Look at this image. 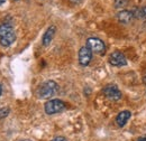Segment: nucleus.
Masks as SVG:
<instances>
[{
	"label": "nucleus",
	"instance_id": "nucleus-1",
	"mask_svg": "<svg viewBox=\"0 0 146 141\" xmlns=\"http://www.w3.org/2000/svg\"><path fill=\"white\" fill-rule=\"evenodd\" d=\"M16 39V34L11 25L1 24L0 25V44L5 47L10 46Z\"/></svg>",
	"mask_w": 146,
	"mask_h": 141
},
{
	"label": "nucleus",
	"instance_id": "nucleus-2",
	"mask_svg": "<svg viewBox=\"0 0 146 141\" xmlns=\"http://www.w3.org/2000/svg\"><path fill=\"white\" fill-rule=\"evenodd\" d=\"M58 90V85L55 83L54 81H47L44 84L40 85L38 88V95L42 99H48L53 96Z\"/></svg>",
	"mask_w": 146,
	"mask_h": 141
},
{
	"label": "nucleus",
	"instance_id": "nucleus-3",
	"mask_svg": "<svg viewBox=\"0 0 146 141\" xmlns=\"http://www.w3.org/2000/svg\"><path fill=\"white\" fill-rule=\"evenodd\" d=\"M65 103L62 100L54 99V100H50L45 103V112L47 114H55L58 113L61 111H63L65 109Z\"/></svg>",
	"mask_w": 146,
	"mask_h": 141
},
{
	"label": "nucleus",
	"instance_id": "nucleus-4",
	"mask_svg": "<svg viewBox=\"0 0 146 141\" xmlns=\"http://www.w3.org/2000/svg\"><path fill=\"white\" fill-rule=\"evenodd\" d=\"M87 46L91 49L93 53L97 54H102L105 53L106 51V45L105 43L99 39V38H96V37H91L87 40Z\"/></svg>",
	"mask_w": 146,
	"mask_h": 141
},
{
	"label": "nucleus",
	"instance_id": "nucleus-5",
	"mask_svg": "<svg viewBox=\"0 0 146 141\" xmlns=\"http://www.w3.org/2000/svg\"><path fill=\"white\" fill-rule=\"evenodd\" d=\"M92 58V51L88 46H83L80 48L79 51V63L82 66H87L89 65V63L91 62Z\"/></svg>",
	"mask_w": 146,
	"mask_h": 141
},
{
	"label": "nucleus",
	"instance_id": "nucleus-6",
	"mask_svg": "<svg viewBox=\"0 0 146 141\" xmlns=\"http://www.w3.org/2000/svg\"><path fill=\"white\" fill-rule=\"evenodd\" d=\"M104 94L112 101H118L121 99V92L116 85H107L104 88Z\"/></svg>",
	"mask_w": 146,
	"mask_h": 141
},
{
	"label": "nucleus",
	"instance_id": "nucleus-7",
	"mask_svg": "<svg viewBox=\"0 0 146 141\" xmlns=\"http://www.w3.org/2000/svg\"><path fill=\"white\" fill-rule=\"evenodd\" d=\"M109 63L113 66H124L127 64L125 55L120 52H113L109 56Z\"/></svg>",
	"mask_w": 146,
	"mask_h": 141
},
{
	"label": "nucleus",
	"instance_id": "nucleus-8",
	"mask_svg": "<svg viewBox=\"0 0 146 141\" xmlns=\"http://www.w3.org/2000/svg\"><path fill=\"white\" fill-rule=\"evenodd\" d=\"M55 32H56L55 26H51V27L46 30V33L43 36V45H44V46H48V45L51 44V42H52V39H53V37H54V35H55Z\"/></svg>",
	"mask_w": 146,
	"mask_h": 141
},
{
	"label": "nucleus",
	"instance_id": "nucleus-9",
	"mask_svg": "<svg viewBox=\"0 0 146 141\" xmlns=\"http://www.w3.org/2000/svg\"><path fill=\"white\" fill-rule=\"evenodd\" d=\"M130 115H131V113H130L129 111H123V112H120V113L117 115L116 122H117V124H118L119 127H124L125 124L127 123V121L129 120Z\"/></svg>",
	"mask_w": 146,
	"mask_h": 141
},
{
	"label": "nucleus",
	"instance_id": "nucleus-10",
	"mask_svg": "<svg viewBox=\"0 0 146 141\" xmlns=\"http://www.w3.org/2000/svg\"><path fill=\"white\" fill-rule=\"evenodd\" d=\"M134 18V15L131 11H128V10H123L118 14V20L121 22V24H129Z\"/></svg>",
	"mask_w": 146,
	"mask_h": 141
},
{
	"label": "nucleus",
	"instance_id": "nucleus-11",
	"mask_svg": "<svg viewBox=\"0 0 146 141\" xmlns=\"http://www.w3.org/2000/svg\"><path fill=\"white\" fill-rule=\"evenodd\" d=\"M131 13H133L134 17L136 18H146V6H144L143 8H136Z\"/></svg>",
	"mask_w": 146,
	"mask_h": 141
},
{
	"label": "nucleus",
	"instance_id": "nucleus-12",
	"mask_svg": "<svg viewBox=\"0 0 146 141\" xmlns=\"http://www.w3.org/2000/svg\"><path fill=\"white\" fill-rule=\"evenodd\" d=\"M125 5H127V1H126V0H116V2H115V6H116V8H120V7H124Z\"/></svg>",
	"mask_w": 146,
	"mask_h": 141
},
{
	"label": "nucleus",
	"instance_id": "nucleus-13",
	"mask_svg": "<svg viewBox=\"0 0 146 141\" xmlns=\"http://www.w3.org/2000/svg\"><path fill=\"white\" fill-rule=\"evenodd\" d=\"M51 141H68L64 137H56L54 139H52Z\"/></svg>",
	"mask_w": 146,
	"mask_h": 141
},
{
	"label": "nucleus",
	"instance_id": "nucleus-14",
	"mask_svg": "<svg viewBox=\"0 0 146 141\" xmlns=\"http://www.w3.org/2000/svg\"><path fill=\"white\" fill-rule=\"evenodd\" d=\"M72 3H74V5H78V3H81L83 0H70Z\"/></svg>",
	"mask_w": 146,
	"mask_h": 141
},
{
	"label": "nucleus",
	"instance_id": "nucleus-15",
	"mask_svg": "<svg viewBox=\"0 0 146 141\" xmlns=\"http://www.w3.org/2000/svg\"><path fill=\"white\" fill-rule=\"evenodd\" d=\"M1 94H2V86H1V84H0V96H1Z\"/></svg>",
	"mask_w": 146,
	"mask_h": 141
},
{
	"label": "nucleus",
	"instance_id": "nucleus-16",
	"mask_svg": "<svg viewBox=\"0 0 146 141\" xmlns=\"http://www.w3.org/2000/svg\"><path fill=\"white\" fill-rule=\"evenodd\" d=\"M138 141H146V138H141V139H138Z\"/></svg>",
	"mask_w": 146,
	"mask_h": 141
},
{
	"label": "nucleus",
	"instance_id": "nucleus-17",
	"mask_svg": "<svg viewBox=\"0 0 146 141\" xmlns=\"http://www.w3.org/2000/svg\"><path fill=\"white\" fill-rule=\"evenodd\" d=\"M143 81H144V83L146 84V74L144 75V78H143Z\"/></svg>",
	"mask_w": 146,
	"mask_h": 141
},
{
	"label": "nucleus",
	"instance_id": "nucleus-18",
	"mask_svg": "<svg viewBox=\"0 0 146 141\" xmlns=\"http://www.w3.org/2000/svg\"><path fill=\"white\" fill-rule=\"evenodd\" d=\"M5 1H6V0H0V5H2V3L5 2Z\"/></svg>",
	"mask_w": 146,
	"mask_h": 141
},
{
	"label": "nucleus",
	"instance_id": "nucleus-19",
	"mask_svg": "<svg viewBox=\"0 0 146 141\" xmlns=\"http://www.w3.org/2000/svg\"><path fill=\"white\" fill-rule=\"evenodd\" d=\"M20 141H31V140H20Z\"/></svg>",
	"mask_w": 146,
	"mask_h": 141
}]
</instances>
